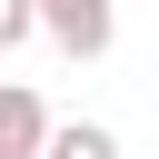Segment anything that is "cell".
<instances>
[{
  "instance_id": "6da1fadb",
  "label": "cell",
  "mask_w": 159,
  "mask_h": 159,
  "mask_svg": "<svg viewBox=\"0 0 159 159\" xmlns=\"http://www.w3.org/2000/svg\"><path fill=\"white\" fill-rule=\"evenodd\" d=\"M30 10H40V30L70 60H109V40H119V10L109 0H30Z\"/></svg>"
},
{
  "instance_id": "7a4b0ae2",
  "label": "cell",
  "mask_w": 159,
  "mask_h": 159,
  "mask_svg": "<svg viewBox=\"0 0 159 159\" xmlns=\"http://www.w3.org/2000/svg\"><path fill=\"white\" fill-rule=\"evenodd\" d=\"M40 139H50L40 89H30V80H0V159H40Z\"/></svg>"
},
{
  "instance_id": "277c9868",
  "label": "cell",
  "mask_w": 159,
  "mask_h": 159,
  "mask_svg": "<svg viewBox=\"0 0 159 159\" xmlns=\"http://www.w3.org/2000/svg\"><path fill=\"white\" fill-rule=\"evenodd\" d=\"M20 40H40V10L30 0H0V50H20Z\"/></svg>"
},
{
  "instance_id": "3957f363",
  "label": "cell",
  "mask_w": 159,
  "mask_h": 159,
  "mask_svg": "<svg viewBox=\"0 0 159 159\" xmlns=\"http://www.w3.org/2000/svg\"><path fill=\"white\" fill-rule=\"evenodd\" d=\"M40 159H119V129L109 119H70V129L40 139Z\"/></svg>"
}]
</instances>
